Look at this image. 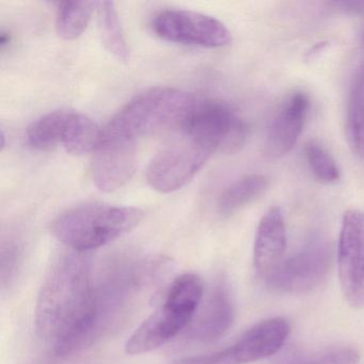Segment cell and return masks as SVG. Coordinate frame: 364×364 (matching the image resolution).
Here are the masks:
<instances>
[{
	"instance_id": "3957f363",
	"label": "cell",
	"mask_w": 364,
	"mask_h": 364,
	"mask_svg": "<svg viewBox=\"0 0 364 364\" xmlns=\"http://www.w3.org/2000/svg\"><path fill=\"white\" fill-rule=\"evenodd\" d=\"M203 294V282L198 274H184L174 279L161 306L125 343L127 355L150 353L186 330L201 306Z\"/></svg>"
},
{
	"instance_id": "8fae6325",
	"label": "cell",
	"mask_w": 364,
	"mask_h": 364,
	"mask_svg": "<svg viewBox=\"0 0 364 364\" xmlns=\"http://www.w3.org/2000/svg\"><path fill=\"white\" fill-rule=\"evenodd\" d=\"M137 144L103 137L93 153L91 176L95 186L104 193L122 188L135 173Z\"/></svg>"
},
{
	"instance_id": "e0dca14e",
	"label": "cell",
	"mask_w": 364,
	"mask_h": 364,
	"mask_svg": "<svg viewBox=\"0 0 364 364\" xmlns=\"http://www.w3.org/2000/svg\"><path fill=\"white\" fill-rule=\"evenodd\" d=\"M95 9L104 46L118 60L127 63L129 60V48L116 5L112 1H100L97 3Z\"/></svg>"
},
{
	"instance_id": "ac0fdd59",
	"label": "cell",
	"mask_w": 364,
	"mask_h": 364,
	"mask_svg": "<svg viewBox=\"0 0 364 364\" xmlns=\"http://www.w3.org/2000/svg\"><path fill=\"white\" fill-rule=\"evenodd\" d=\"M72 112L57 110L36 120L27 129V142L36 150L48 151L63 144Z\"/></svg>"
},
{
	"instance_id": "7402d4cb",
	"label": "cell",
	"mask_w": 364,
	"mask_h": 364,
	"mask_svg": "<svg viewBox=\"0 0 364 364\" xmlns=\"http://www.w3.org/2000/svg\"><path fill=\"white\" fill-rule=\"evenodd\" d=\"M358 349L351 346H336L291 358L285 364H359Z\"/></svg>"
},
{
	"instance_id": "5bb4252c",
	"label": "cell",
	"mask_w": 364,
	"mask_h": 364,
	"mask_svg": "<svg viewBox=\"0 0 364 364\" xmlns=\"http://www.w3.org/2000/svg\"><path fill=\"white\" fill-rule=\"evenodd\" d=\"M287 237L284 216L279 206H272L257 225L253 246V265L259 277L266 279L284 259Z\"/></svg>"
},
{
	"instance_id": "30bf717a",
	"label": "cell",
	"mask_w": 364,
	"mask_h": 364,
	"mask_svg": "<svg viewBox=\"0 0 364 364\" xmlns=\"http://www.w3.org/2000/svg\"><path fill=\"white\" fill-rule=\"evenodd\" d=\"M341 291L353 309H364V213L349 210L343 216L338 245Z\"/></svg>"
},
{
	"instance_id": "6da1fadb",
	"label": "cell",
	"mask_w": 364,
	"mask_h": 364,
	"mask_svg": "<svg viewBox=\"0 0 364 364\" xmlns=\"http://www.w3.org/2000/svg\"><path fill=\"white\" fill-rule=\"evenodd\" d=\"M93 283L87 253H63L48 270L38 296L36 329L55 355H73L92 345Z\"/></svg>"
},
{
	"instance_id": "2e32d148",
	"label": "cell",
	"mask_w": 364,
	"mask_h": 364,
	"mask_svg": "<svg viewBox=\"0 0 364 364\" xmlns=\"http://www.w3.org/2000/svg\"><path fill=\"white\" fill-rule=\"evenodd\" d=\"M103 129L92 119L78 112H72L65 129L63 146L68 153L84 155L95 153L102 139Z\"/></svg>"
},
{
	"instance_id": "d4e9b609",
	"label": "cell",
	"mask_w": 364,
	"mask_h": 364,
	"mask_svg": "<svg viewBox=\"0 0 364 364\" xmlns=\"http://www.w3.org/2000/svg\"><path fill=\"white\" fill-rule=\"evenodd\" d=\"M10 42H11V36L3 31L1 36H0V46H1V50H5L6 46H9Z\"/></svg>"
},
{
	"instance_id": "9a60e30c",
	"label": "cell",
	"mask_w": 364,
	"mask_h": 364,
	"mask_svg": "<svg viewBox=\"0 0 364 364\" xmlns=\"http://www.w3.org/2000/svg\"><path fill=\"white\" fill-rule=\"evenodd\" d=\"M268 188V181L262 174H250L230 185L218 200V212L229 217L242 210L247 204L261 197Z\"/></svg>"
},
{
	"instance_id": "ffe728a7",
	"label": "cell",
	"mask_w": 364,
	"mask_h": 364,
	"mask_svg": "<svg viewBox=\"0 0 364 364\" xmlns=\"http://www.w3.org/2000/svg\"><path fill=\"white\" fill-rule=\"evenodd\" d=\"M97 3L92 1H63L58 4L56 31L59 37L71 41L84 33L90 22Z\"/></svg>"
},
{
	"instance_id": "5b68a950",
	"label": "cell",
	"mask_w": 364,
	"mask_h": 364,
	"mask_svg": "<svg viewBox=\"0 0 364 364\" xmlns=\"http://www.w3.org/2000/svg\"><path fill=\"white\" fill-rule=\"evenodd\" d=\"M178 132L199 140L215 152L235 153L246 144L249 129L227 103L197 97Z\"/></svg>"
},
{
	"instance_id": "9c48e42d",
	"label": "cell",
	"mask_w": 364,
	"mask_h": 364,
	"mask_svg": "<svg viewBox=\"0 0 364 364\" xmlns=\"http://www.w3.org/2000/svg\"><path fill=\"white\" fill-rule=\"evenodd\" d=\"M153 33L172 43L220 48L229 46L232 35L228 27L213 16L189 10H166L153 18Z\"/></svg>"
},
{
	"instance_id": "52a82bcc",
	"label": "cell",
	"mask_w": 364,
	"mask_h": 364,
	"mask_svg": "<svg viewBox=\"0 0 364 364\" xmlns=\"http://www.w3.org/2000/svg\"><path fill=\"white\" fill-rule=\"evenodd\" d=\"M291 333L283 317H272L255 323L227 348L208 355L183 358L171 364H248L278 353Z\"/></svg>"
},
{
	"instance_id": "7c38bea8",
	"label": "cell",
	"mask_w": 364,
	"mask_h": 364,
	"mask_svg": "<svg viewBox=\"0 0 364 364\" xmlns=\"http://www.w3.org/2000/svg\"><path fill=\"white\" fill-rule=\"evenodd\" d=\"M234 318L235 306L231 291L225 282L219 281L200 306L185 334L193 342H215L229 331Z\"/></svg>"
},
{
	"instance_id": "d6986e66",
	"label": "cell",
	"mask_w": 364,
	"mask_h": 364,
	"mask_svg": "<svg viewBox=\"0 0 364 364\" xmlns=\"http://www.w3.org/2000/svg\"><path fill=\"white\" fill-rule=\"evenodd\" d=\"M347 135L353 152L364 159V65L351 84L347 108Z\"/></svg>"
},
{
	"instance_id": "277c9868",
	"label": "cell",
	"mask_w": 364,
	"mask_h": 364,
	"mask_svg": "<svg viewBox=\"0 0 364 364\" xmlns=\"http://www.w3.org/2000/svg\"><path fill=\"white\" fill-rule=\"evenodd\" d=\"M142 218L139 208L88 203L61 214L53 223V233L71 250L88 253L129 233Z\"/></svg>"
},
{
	"instance_id": "44dd1931",
	"label": "cell",
	"mask_w": 364,
	"mask_h": 364,
	"mask_svg": "<svg viewBox=\"0 0 364 364\" xmlns=\"http://www.w3.org/2000/svg\"><path fill=\"white\" fill-rule=\"evenodd\" d=\"M306 157L313 176L323 184L338 182L341 173L338 165L330 153L316 141H310L306 146Z\"/></svg>"
},
{
	"instance_id": "7a4b0ae2",
	"label": "cell",
	"mask_w": 364,
	"mask_h": 364,
	"mask_svg": "<svg viewBox=\"0 0 364 364\" xmlns=\"http://www.w3.org/2000/svg\"><path fill=\"white\" fill-rule=\"evenodd\" d=\"M197 97L170 87L149 89L134 97L105 127L103 136L136 142L168 129H180Z\"/></svg>"
},
{
	"instance_id": "4fadbf2b",
	"label": "cell",
	"mask_w": 364,
	"mask_h": 364,
	"mask_svg": "<svg viewBox=\"0 0 364 364\" xmlns=\"http://www.w3.org/2000/svg\"><path fill=\"white\" fill-rule=\"evenodd\" d=\"M309 108L310 100L302 92L294 93L283 104L266 137L265 155L268 159H281L293 150L304 129Z\"/></svg>"
},
{
	"instance_id": "ba28073f",
	"label": "cell",
	"mask_w": 364,
	"mask_h": 364,
	"mask_svg": "<svg viewBox=\"0 0 364 364\" xmlns=\"http://www.w3.org/2000/svg\"><path fill=\"white\" fill-rule=\"evenodd\" d=\"M331 245L317 240L306 245L291 257L283 259L265 279L272 291L289 295H304L318 289L332 268Z\"/></svg>"
},
{
	"instance_id": "cb8c5ba5",
	"label": "cell",
	"mask_w": 364,
	"mask_h": 364,
	"mask_svg": "<svg viewBox=\"0 0 364 364\" xmlns=\"http://www.w3.org/2000/svg\"><path fill=\"white\" fill-rule=\"evenodd\" d=\"M336 7L340 10H344L346 12H364V1H342V3H334Z\"/></svg>"
},
{
	"instance_id": "8992f818",
	"label": "cell",
	"mask_w": 364,
	"mask_h": 364,
	"mask_svg": "<svg viewBox=\"0 0 364 364\" xmlns=\"http://www.w3.org/2000/svg\"><path fill=\"white\" fill-rule=\"evenodd\" d=\"M215 151L184 133L164 146L151 161L146 180L155 191L170 193L186 186Z\"/></svg>"
},
{
	"instance_id": "603a6c76",
	"label": "cell",
	"mask_w": 364,
	"mask_h": 364,
	"mask_svg": "<svg viewBox=\"0 0 364 364\" xmlns=\"http://www.w3.org/2000/svg\"><path fill=\"white\" fill-rule=\"evenodd\" d=\"M22 246L16 238H8L1 246V285L10 287L16 281L22 262Z\"/></svg>"
}]
</instances>
